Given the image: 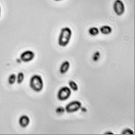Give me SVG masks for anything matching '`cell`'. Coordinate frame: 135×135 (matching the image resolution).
<instances>
[{
  "mask_svg": "<svg viewBox=\"0 0 135 135\" xmlns=\"http://www.w3.org/2000/svg\"><path fill=\"white\" fill-rule=\"evenodd\" d=\"M68 84H69L70 89H72V91H78V85H77V84L75 83V82L73 81V80H70L69 83H68Z\"/></svg>",
  "mask_w": 135,
  "mask_h": 135,
  "instance_id": "cell-11",
  "label": "cell"
},
{
  "mask_svg": "<svg viewBox=\"0 0 135 135\" xmlns=\"http://www.w3.org/2000/svg\"><path fill=\"white\" fill-rule=\"evenodd\" d=\"M100 56H101V54H100L99 51H96L93 55V60L95 61H97L99 60Z\"/></svg>",
  "mask_w": 135,
  "mask_h": 135,
  "instance_id": "cell-14",
  "label": "cell"
},
{
  "mask_svg": "<svg viewBox=\"0 0 135 135\" xmlns=\"http://www.w3.org/2000/svg\"><path fill=\"white\" fill-rule=\"evenodd\" d=\"M122 134H133L134 132L133 131H131V129L126 128L125 129V130H124V131L122 132Z\"/></svg>",
  "mask_w": 135,
  "mask_h": 135,
  "instance_id": "cell-15",
  "label": "cell"
},
{
  "mask_svg": "<svg viewBox=\"0 0 135 135\" xmlns=\"http://www.w3.org/2000/svg\"><path fill=\"white\" fill-rule=\"evenodd\" d=\"M114 10L118 16H122L125 12L124 4L121 0H115L114 3Z\"/></svg>",
  "mask_w": 135,
  "mask_h": 135,
  "instance_id": "cell-5",
  "label": "cell"
},
{
  "mask_svg": "<svg viewBox=\"0 0 135 135\" xmlns=\"http://www.w3.org/2000/svg\"><path fill=\"white\" fill-rule=\"evenodd\" d=\"M70 62L68 61H64L63 63L61 64V66H60V72L61 74H66V72L68 71L70 68Z\"/></svg>",
  "mask_w": 135,
  "mask_h": 135,
  "instance_id": "cell-8",
  "label": "cell"
},
{
  "mask_svg": "<svg viewBox=\"0 0 135 135\" xmlns=\"http://www.w3.org/2000/svg\"><path fill=\"white\" fill-rule=\"evenodd\" d=\"M65 112V109L63 107H58L56 109V113L58 114H63Z\"/></svg>",
  "mask_w": 135,
  "mask_h": 135,
  "instance_id": "cell-16",
  "label": "cell"
},
{
  "mask_svg": "<svg viewBox=\"0 0 135 135\" xmlns=\"http://www.w3.org/2000/svg\"><path fill=\"white\" fill-rule=\"evenodd\" d=\"M89 33L91 36H97L99 34V29L96 27H91L89 28Z\"/></svg>",
  "mask_w": 135,
  "mask_h": 135,
  "instance_id": "cell-10",
  "label": "cell"
},
{
  "mask_svg": "<svg viewBox=\"0 0 135 135\" xmlns=\"http://www.w3.org/2000/svg\"><path fill=\"white\" fill-rule=\"evenodd\" d=\"M81 103L78 101H74L70 102L66 105V111L67 113H74L81 108Z\"/></svg>",
  "mask_w": 135,
  "mask_h": 135,
  "instance_id": "cell-4",
  "label": "cell"
},
{
  "mask_svg": "<svg viewBox=\"0 0 135 135\" xmlns=\"http://www.w3.org/2000/svg\"><path fill=\"white\" fill-rule=\"evenodd\" d=\"M16 81V75L15 74H12L9 75V78H8V83L10 85H12Z\"/></svg>",
  "mask_w": 135,
  "mask_h": 135,
  "instance_id": "cell-13",
  "label": "cell"
},
{
  "mask_svg": "<svg viewBox=\"0 0 135 135\" xmlns=\"http://www.w3.org/2000/svg\"><path fill=\"white\" fill-rule=\"evenodd\" d=\"M55 1H61V0H55Z\"/></svg>",
  "mask_w": 135,
  "mask_h": 135,
  "instance_id": "cell-19",
  "label": "cell"
},
{
  "mask_svg": "<svg viewBox=\"0 0 135 135\" xmlns=\"http://www.w3.org/2000/svg\"><path fill=\"white\" fill-rule=\"evenodd\" d=\"M24 79H25V75L22 72H19L18 75H17L16 78V81L18 84H21L22 83V82L24 81Z\"/></svg>",
  "mask_w": 135,
  "mask_h": 135,
  "instance_id": "cell-12",
  "label": "cell"
},
{
  "mask_svg": "<svg viewBox=\"0 0 135 135\" xmlns=\"http://www.w3.org/2000/svg\"><path fill=\"white\" fill-rule=\"evenodd\" d=\"M71 90L68 86H64L59 90L57 93V98L60 101H66L70 97Z\"/></svg>",
  "mask_w": 135,
  "mask_h": 135,
  "instance_id": "cell-3",
  "label": "cell"
},
{
  "mask_svg": "<svg viewBox=\"0 0 135 135\" xmlns=\"http://www.w3.org/2000/svg\"><path fill=\"white\" fill-rule=\"evenodd\" d=\"M30 123V119L28 116L26 115H22L19 119V124L21 127L26 128L28 126Z\"/></svg>",
  "mask_w": 135,
  "mask_h": 135,
  "instance_id": "cell-7",
  "label": "cell"
},
{
  "mask_svg": "<svg viewBox=\"0 0 135 135\" xmlns=\"http://www.w3.org/2000/svg\"><path fill=\"white\" fill-rule=\"evenodd\" d=\"M30 86L35 92H40L43 89V81L39 75H34L30 80Z\"/></svg>",
  "mask_w": 135,
  "mask_h": 135,
  "instance_id": "cell-2",
  "label": "cell"
},
{
  "mask_svg": "<svg viewBox=\"0 0 135 135\" xmlns=\"http://www.w3.org/2000/svg\"><path fill=\"white\" fill-rule=\"evenodd\" d=\"M114 134V132H107L105 133V134Z\"/></svg>",
  "mask_w": 135,
  "mask_h": 135,
  "instance_id": "cell-17",
  "label": "cell"
},
{
  "mask_svg": "<svg viewBox=\"0 0 135 135\" xmlns=\"http://www.w3.org/2000/svg\"><path fill=\"white\" fill-rule=\"evenodd\" d=\"M100 31L103 35H109L112 33V28L109 26L108 25H105V26H102L100 28Z\"/></svg>",
  "mask_w": 135,
  "mask_h": 135,
  "instance_id": "cell-9",
  "label": "cell"
},
{
  "mask_svg": "<svg viewBox=\"0 0 135 135\" xmlns=\"http://www.w3.org/2000/svg\"><path fill=\"white\" fill-rule=\"evenodd\" d=\"M35 54L32 51H25L20 55V60L24 62H29L35 58Z\"/></svg>",
  "mask_w": 135,
  "mask_h": 135,
  "instance_id": "cell-6",
  "label": "cell"
},
{
  "mask_svg": "<svg viewBox=\"0 0 135 135\" xmlns=\"http://www.w3.org/2000/svg\"><path fill=\"white\" fill-rule=\"evenodd\" d=\"M72 37V31L70 28L65 27L61 29L58 39V44L61 47L67 46Z\"/></svg>",
  "mask_w": 135,
  "mask_h": 135,
  "instance_id": "cell-1",
  "label": "cell"
},
{
  "mask_svg": "<svg viewBox=\"0 0 135 135\" xmlns=\"http://www.w3.org/2000/svg\"><path fill=\"white\" fill-rule=\"evenodd\" d=\"M0 16H1V6H0Z\"/></svg>",
  "mask_w": 135,
  "mask_h": 135,
  "instance_id": "cell-18",
  "label": "cell"
}]
</instances>
